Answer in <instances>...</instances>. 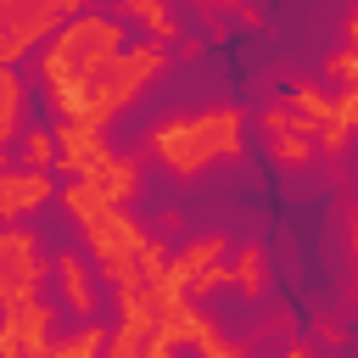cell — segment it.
I'll return each instance as SVG.
<instances>
[{
	"instance_id": "obj_1",
	"label": "cell",
	"mask_w": 358,
	"mask_h": 358,
	"mask_svg": "<svg viewBox=\"0 0 358 358\" xmlns=\"http://www.w3.org/2000/svg\"><path fill=\"white\" fill-rule=\"evenodd\" d=\"M145 162L173 173L179 185H196L213 162H241L246 157V112L241 106H201V112H173L145 129Z\"/></svg>"
},
{
	"instance_id": "obj_2",
	"label": "cell",
	"mask_w": 358,
	"mask_h": 358,
	"mask_svg": "<svg viewBox=\"0 0 358 358\" xmlns=\"http://www.w3.org/2000/svg\"><path fill=\"white\" fill-rule=\"evenodd\" d=\"M168 73V50L162 45H151V39H129L84 90H73V95H56L50 106H56V117L62 123H90V129H101L106 134V123L117 117V112H129L145 90H151V78H162Z\"/></svg>"
},
{
	"instance_id": "obj_3",
	"label": "cell",
	"mask_w": 358,
	"mask_h": 358,
	"mask_svg": "<svg viewBox=\"0 0 358 358\" xmlns=\"http://www.w3.org/2000/svg\"><path fill=\"white\" fill-rule=\"evenodd\" d=\"M123 45H129V22H117L112 11H78V17H67V22L45 39V50L34 56V67H39V78H45V95L56 101V95L84 90Z\"/></svg>"
},
{
	"instance_id": "obj_4",
	"label": "cell",
	"mask_w": 358,
	"mask_h": 358,
	"mask_svg": "<svg viewBox=\"0 0 358 358\" xmlns=\"http://www.w3.org/2000/svg\"><path fill=\"white\" fill-rule=\"evenodd\" d=\"M78 241L90 246V263L101 268V280L112 285H134L140 280V246H145V229L129 207H106L101 218H90L78 229Z\"/></svg>"
},
{
	"instance_id": "obj_5",
	"label": "cell",
	"mask_w": 358,
	"mask_h": 358,
	"mask_svg": "<svg viewBox=\"0 0 358 358\" xmlns=\"http://www.w3.org/2000/svg\"><path fill=\"white\" fill-rule=\"evenodd\" d=\"M50 324H56V302H45V296L6 308L0 313V358H45V347L56 341Z\"/></svg>"
},
{
	"instance_id": "obj_6",
	"label": "cell",
	"mask_w": 358,
	"mask_h": 358,
	"mask_svg": "<svg viewBox=\"0 0 358 358\" xmlns=\"http://www.w3.org/2000/svg\"><path fill=\"white\" fill-rule=\"evenodd\" d=\"M50 134H56V173H67V179H95L112 162L106 134L90 123H56Z\"/></svg>"
},
{
	"instance_id": "obj_7",
	"label": "cell",
	"mask_w": 358,
	"mask_h": 358,
	"mask_svg": "<svg viewBox=\"0 0 358 358\" xmlns=\"http://www.w3.org/2000/svg\"><path fill=\"white\" fill-rule=\"evenodd\" d=\"M50 274H56V291H62V308L67 313H78L84 324H95V313H101V285H95V274H90V263H84V252H56L50 257Z\"/></svg>"
},
{
	"instance_id": "obj_8",
	"label": "cell",
	"mask_w": 358,
	"mask_h": 358,
	"mask_svg": "<svg viewBox=\"0 0 358 358\" xmlns=\"http://www.w3.org/2000/svg\"><path fill=\"white\" fill-rule=\"evenodd\" d=\"M45 252H39V235L28 229V224H6L0 229V280H17V285H28V291H39L45 285Z\"/></svg>"
},
{
	"instance_id": "obj_9",
	"label": "cell",
	"mask_w": 358,
	"mask_h": 358,
	"mask_svg": "<svg viewBox=\"0 0 358 358\" xmlns=\"http://www.w3.org/2000/svg\"><path fill=\"white\" fill-rule=\"evenodd\" d=\"M50 196H56V179H50V173L6 168V173H0V224H17V218H28V213H39Z\"/></svg>"
},
{
	"instance_id": "obj_10",
	"label": "cell",
	"mask_w": 358,
	"mask_h": 358,
	"mask_svg": "<svg viewBox=\"0 0 358 358\" xmlns=\"http://www.w3.org/2000/svg\"><path fill=\"white\" fill-rule=\"evenodd\" d=\"M112 207H129V201H140V190H145V151H112V162L90 179Z\"/></svg>"
},
{
	"instance_id": "obj_11",
	"label": "cell",
	"mask_w": 358,
	"mask_h": 358,
	"mask_svg": "<svg viewBox=\"0 0 358 358\" xmlns=\"http://www.w3.org/2000/svg\"><path fill=\"white\" fill-rule=\"evenodd\" d=\"M112 17H117V22H140V28L151 34V45H162V50L185 34V28H179V17H173L162 0H117V11H112Z\"/></svg>"
},
{
	"instance_id": "obj_12",
	"label": "cell",
	"mask_w": 358,
	"mask_h": 358,
	"mask_svg": "<svg viewBox=\"0 0 358 358\" xmlns=\"http://www.w3.org/2000/svg\"><path fill=\"white\" fill-rule=\"evenodd\" d=\"M229 285H235L246 302H263V296H268V252H263L257 241H246V246L229 252Z\"/></svg>"
},
{
	"instance_id": "obj_13",
	"label": "cell",
	"mask_w": 358,
	"mask_h": 358,
	"mask_svg": "<svg viewBox=\"0 0 358 358\" xmlns=\"http://www.w3.org/2000/svg\"><path fill=\"white\" fill-rule=\"evenodd\" d=\"M285 101H291V112H296V117H302V123H308L313 134H319L324 123H336V106H330V90H324L319 78H291V95H285Z\"/></svg>"
},
{
	"instance_id": "obj_14",
	"label": "cell",
	"mask_w": 358,
	"mask_h": 358,
	"mask_svg": "<svg viewBox=\"0 0 358 358\" xmlns=\"http://www.w3.org/2000/svg\"><path fill=\"white\" fill-rule=\"evenodd\" d=\"M106 341H112V330L95 319V324H78L73 336H56L45 347V358H106Z\"/></svg>"
},
{
	"instance_id": "obj_15",
	"label": "cell",
	"mask_w": 358,
	"mask_h": 358,
	"mask_svg": "<svg viewBox=\"0 0 358 358\" xmlns=\"http://www.w3.org/2000/svg\"><path fill=\"white\" fill-rule=\"evenodd\" d=\"M268 157H274L280 168H308V162L319 157L313 129H308V123H296V129H285V134H268Z\"/></svg>"
},
{
	"instance_id": "obj_16",
	"label": "cell",
	"mask_w": 358,
	"mask_h": 358,
	"mask_svg": "<svg viewBox=\"0 0 358 358\" xmlns=\"http://www.w3.org/2000/svg\"><path fill=\"white\" fill-rule=\"evenodd\" d=\"M190 352H196V358H246V341L224 336V330H218V319L207 313V319L196 324V336H190Z\"/></svg>"
},
{
	"instance_id": "obj_17",
	"label": "cell",
	"mask_w": 358,
	"mask_h": 358,
	"mask_svg": "<svg viewBox=\"0 0 358 358\" xmlns=\"http://www.w3.org/2000/svg\"><path fill=\"white\" fill-rule=\"evenodd\" d=\"M22 140V168H34V173H56V134L39 123V129H22L17 134Z\"/></svg>"
},
{
	"instance_id": "obj_18",
	"label": "cell",
	"mask_w": 358,
	"mask_h": 358,
	"mask_svg": "<svg viewBox=\"0 0 358 358\" xmlns=\"http://www.w3.org/2000/svg\"><path fill=\"white\" fill-rule=\"evenodd\" d=\"M302 117L291 112V101H263V112H257V129H263V140L268 134H285V129H296Z\"/></svg>"
},
{
	"instance_id": "obj_19",
	"label": "cell",
	"mask_w": 358,
	"mask_h": 358,
	"mask_svg": "<svg viewBox=\"0 0 358 358\" xmlns=\"http://www.w3.org/2000/svg\"><path fill=\"white\" fill-rule=\"evenodd\" d=\"M330 106H336V123H341L347 134H358V84L336 90V95H330Z\"/></svg>"
},
{
	"instance_id": "obj_20",
	"label": "cell",
	"mask_w": 358,
	"mask_h": 358,
	"mask_svg": "<svg viewBox=\"0 0 358 358\" xmlns=\"http://www.w3.org/2000/svg\"><path fill=\"white\" fill-rule=\"evenodd\" d=\"M313 145H319V157H347V145H352V134H347L341 123H324V129L313 134Z\"/></svg>"
},
{
	"instance_id": "obj_21",
	"label": "cell",
	"mask_w": 358,
	"mask_h": 358,
	"mask_svg": "<svg viewBox=\"0 0 358 358\" xmlns=\"http://www.w3.org/2000/svg\"><path fill=\"white\" fill-rule=\"evenodd\" d=\"M313 336L324 347H347V324H336V319H313Z\"/></svg>"
},
{
	"instance_id": "obj_22",
	"label": "cell",
	"mask_w": 358,
	"mask_h": 358,
	"mask_svg": "<svg viewBox=\"0 0 358 358\" xmlns=\"http://www.w3.org/2000/svg\"><path fill=\"white\" fill-rule=\"evenodd\" d=\"M173 45H179V62H196V56L207 50V39H201V34H179Z\"/></svg>"
},
{
	"instance_id": "obj_23",
	"label": "cell",
	"mask_w": 358,
	"mask_h": 358,
	"mask_svg": "<svg viewBox=\"0 0 358 358\" xmlns=\"http://www.w3.org/2000/svg\"><path fill=\"white\" fill-rule=\"evenodd\" d=\"M229 17H235V22H241V28H263V11H257V6H235V11H229Z\"/></svg>"
},
{
	"instance_id": "obj_24",
	"label": "cell",
	"mask_w": 358,
	"mask_h": 358,
	"mask_svg": "<svg viewBox=\"0 0 358 358\" xmlns=\"http://www.w3.org/2000/svg\"><path fill=\"white\" fill-rule=\"evenodd\" d=\"M347 252H352V263H358V207L347 213Z\"/></svg>"
},
{
	"instance_id": "obj_25",
	"label": "cell",
	"mask_w": 358,
	"mask_h": 358,
	"mask_svg": "<svg viewBox=\"0 0 358 358\" xmlns=\"http://www.w3.org/2000/svg\"><path fill=\"white\" fill-rule=\"evenodd\" d=\"M280 358H319V352H313L308 341H285V347H280Z\"/></svg>"
},
{
	"instance_id": "obj_26",
	"label": "cell",
	"mask_w": 358,
	"mask_h": 358,
	"mask_svg": "<svg viewBox=\"0 0 358 358\" xmlns=\"http://www.w3.org/2000/svg\"><path fill=\"white\" fill-rule=\"evenodd\" d=\"M347 50H358V6L347 11Z\"/></svg>"
},
{
	"instance_id": "obj_27",
	"label": "cell",
	"mask_w": 358,
	"mask_h": 358,
	"mask_svg": "<svg viewBox=\"0 0 358 358\" xmlns=\"http://www.w3.org/2000/svg\"><path fill=\"white\" fill-rule=\"evenodd\" d=\"M11 11H17V0H0V34L11 28Z\"/></svg>"
},
{
	"instance_id": "obj_28",
	"label": "cell",
	"mask_w": 358,
	"mask_h": 358,
	"mask_svg": "<svg viewBox=\"0 0 358 358\" xmlns=\"http://www.w3.org/2000/svg\"><path fill=\"white\" fill-rule=\"evenodd\" d=\"M6 168H11V157H6V151H0V173H6Z\"/></svg>"
}]
</instances>
